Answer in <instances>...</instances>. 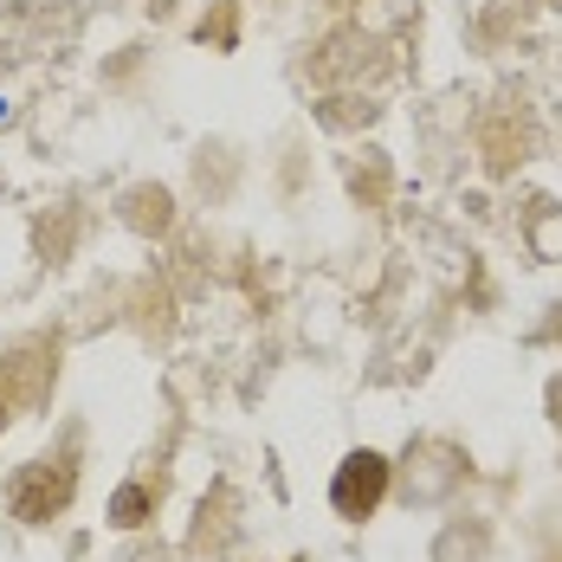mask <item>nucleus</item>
<instances>
[{
    "mask_svg": "<svg viewBox=\"0 0 562 562\" xmlns=\"http://www.w3.org/2000/svg\"><path fill=\"white\" fill-rule=\"evenodd\" d=\"M382 492H389V465L375 452H356V459H342L337 485H330V505L342 517H369V510L382 505Z\"/></svg>",
    "mask_w": 562,
    "mask_h": 562,
    "instance_id": "obj_1",
    "label": "nucleus"
},
{
    "mask_svg": "<svg viewBox=\"0 0 562 562\" xmlns=\"http://www.w3.org/2000/svg\"><path fill=\"white\" fill-rule=\"evenodd\" d=\"M71 498V465H26V479L13 485V517L46 524L53 510H65Z\"/></svg>",
    "mask_w": 562,
    "mask_h": 562,
    "instance_id": "obj_2",
    "label": "nucleus"
},
{
    "mask_svg": "<svg viewBox=\"0 0 562 562\" xmlns=\"http://www.w3.org/2000/svg\"><path fill=\"white\" fill-rule=\"evenodd\" d=\"M149 517V492L143 485H130V492H116V505H111V524H123V530H136Z\"/></svg>",
    "mask_w": 562,
    "mask_h": 562,
    "instance_id": "obj_3",
    "label": "nucleus"
},
{
    "mask_svg": "<svg viewBox=\"0 0 562 562\" xmlns=\"http://www.w3.org/2000/svg\"><path fill=\"white\" fill-rule=\"evenodd\" d=\"M0 427H7V407H0Z\"/></svg>",
    "mask_w": 562,
    "mask_h": 562,
    "instance_id": "obj_4",
    "label": "nucleus"
}]
</instances>
